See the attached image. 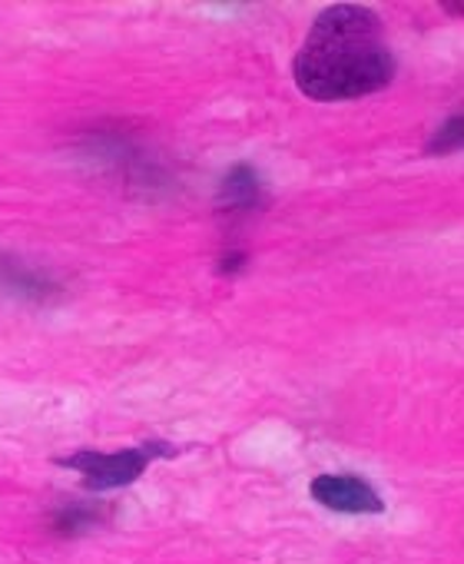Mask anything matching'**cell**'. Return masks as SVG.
<instances>
[{
  "mask_svg": "<svg viewBox=\"0 0 464 564\" xmlns=\"http://www.w3.org/2000/svg\"><path fill=\"white\" fill-rule=\"evenodd\" d=\"M296 87L319 104L358 100L395 80V54L372 8L332 4L306 34L292 61Z\"/></svg>",
  "mask_w": 464,
  "mask_h": 564,
  "instance_id": "obj_1",
  "label": "cell"
},
{
  "mask_svg": "<svg viewBox=\"0 0 464 564\" xmlns=\"http://www.w3.org/2000/svg\"><path fill=\"white\" fill-rule=\"evenodd\" d=\"M176 448L166 442H150L140 448H120V452H77L70 458H60L64 468L80 471V485L87 491H110V488H123L133 485L153 458L159 455H173Z\"/></svg>",
  "mask_w": 464,
  "mask_h": 564,
  "instance_id": "obj_2",
  "label": "cell"
},
{
  "mask_svg": "<svg viewBox=\"0 0 464 564\" xmlns=\"http://www.w3.org/2000/svg\"><path fill=\"white\" fill-rule=\"evenodd\" d=\"M309 495L342 514H378L385 511L382 495L358 475H319L309 485Z\"/></svg>",
  "mask_w": 464,
  "mask_h": 564,
  "instance_id": "obj_3",
  "label": "cell"
},
{
  "mask_svg": "<svg viewBox=\"0 0 464 564\" xmlns=\"http://www.w3.org/2000/svg\"><path fill=\"white\" fill-rule=\"evenodd\" d=\"M0 286L24 296V300H47L51 296V282L31 272L27 265L14 259H0Z\"/></svg>",
  "mask_w": 464,
  "mask_h": 564,
  "instance_id": "obj_4",
  "label": "cell"
},
{
  "mask_svg": "<svg viewBox=\"0 0 464 564\" xmlns=\"http://www.w3.org/2000/svg\"><path fill=\"white\" fill-rule=\"evenodd\" d=\"M259 189H263L259 176L250 166H236L222 183V203H229V206H256Z\"/></svg>",
  "mask_w": 464,
  "mask_h": 564,
  "instance_id": "obj_5",
  "label": "cell"
},
{
  "mask_svg": "<svg viewBox=\"0 0 464 564\" xmlns=\"http://www.w3.org/2000/svg\"><path fill=\"white\" fill-rule=\"evenodd\" d=\"M457 147H461V117H454L448 127L434 133V140L428 143V153H454Z\"/></svg>",
  "mask_w": 464,
  "mask_h": 564,
  "instance_id": "obj_6",
  "label": "cell"
}]
</instances>
